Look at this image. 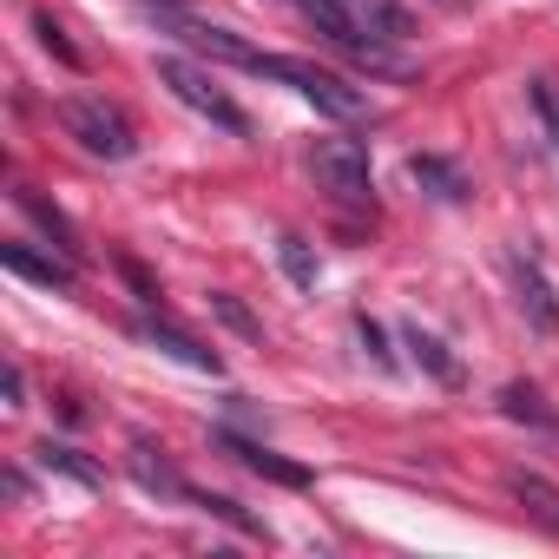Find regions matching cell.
Segmentation results:
<instances>
[{"instance_id":"6da1fadb","label":"cell","mask_w":559,"mask_h":559,"mask_svg":"<svg viewBox=\"0 0 559 559\" xmlns=\"http://www.w3.org/2000/svg\"><path fill=\"white\" fill-rule=\"evenodd\" d=\"M250 73L284 80L290 93H304V99H310L317 112H330V119H362V112H369V99H362L349 80H336V73H323L317 60H297V53H257Z\"/></svg>"},{"instance_id":"7a4b0ae2","label":"cell","mask_w":559,"mask_h":559,"mask_svg":"<svg viewBox=\"0 0 559 559\" xmlns=\"http://www.w3.org/2000/svg\"><path fill=\"white\" fill-rule=\"evenodd\" d=\"M158 86H171V99H185L191 112H204L217 132H237V139L250 132L243 106H237V99H230V93H224L204 67H191V60H171V53H165V60H158Z\"/></svg>"},{"instance_id":"3957f363","label":"cell","mask_w":559,"mask_h":559,"mask_svg":"<svg viewBox=\"0 0 559 559\" xmlns=\"http://www.w3.org/2000/svg\"><path fill=\"white\" fill-rule=\"evenodd\" d=\"M60 126H67L93 158H112V165L132 158V145H139L132 126H126V112H112L106 99H60Z\"/></svg>"},{"instance_id":"277c9868","label":"cell","mask_w":559,"mask_h":559,"mask_svg":"<svg viewBox=\"0 0 559 559\" xmlns=\"http://www.w3.org/2000/svg\"><path fill=\"white\" fill-rule=\"evenodd\" d=\"M310 171H317V185H323L336 204H369V198H376L369 152H362L356 139H317V152H310Z\"/></svg>"},{"instance_id":"5b68a950","label":"cell","mask_w":559,"mask_h":559,"mask_svg":"<svg viewBox=\"0 0 559 559\" xmlns=\"http://www.w3.org/2000/svg\"><path fill=\"white\" fill-rule=\"evenodd\" d=\"M507 270H513V304H520V317L539 330V336H559V297H552V284H546V270L533 263V257H507Z\"/></svg>"},{"instance_id":"8992f818","label":"cell","mask_w":559,"mask_h":559,"mask_svg":"<svg viewBox=\"0 0 559 559\" xmlns=\"http://www.w3.org/2000/svg\"><path fill=\"white\" fill-rule=\"evenodd\" d=\"M158 27H165V34H178L185 47L211 53V60H230V67H250V60H257V53H250L243 40H230L224 27H204V21H191V14H178V8H158Z\"/></svg>"},{"instance_id":"52a82bcc","label":"cell","mask_w":559,"mask_h":559,"mask_svg":"<svg viewBox=\"0 0 559 559\" xmlns=\"http://www.w3.org/2000/svg\"><path fill=\"white\" fill-rule=\"evenodd\" d=\"M211 441H217L224 454H237L250 474L276 480V487H310V467H297V461H284V454H270L263 441H243V435H230V428H211Z\"/></svg>"},{"instance_id":"ba28073f","label":"cell","mask_w":559,"mask_h":559,"mask_svg":"<svg viewBox=\"0 0 559 559\" xmlns=\"http://www.w3.org/2000/svg\"><path fill=\"white\" fill-rule=\"evenodd\" d=\"M0 263H8L14 276H27V284H47V290H73V263H53V257H40L34 243H0Z\"/></svg>"},{"instance_id":"9c48e42d","label":"cell","mask_w":559,"mask_h":559,"mask_svg":"<svg viewBox=\"0 0 559 559\" xmlns=\"http://www.w3.org/2000/svg\"><path fill=\"white\" fill-rule=\"evenodd\" d=\"M145 343L152 349H165L171 362H185V369H204V376H217L224 369V356L217 349H204L198 336H185V330H171V323H145Z\"/></svg>"},{"instance_id":"30bf717a","label":"cell","mask_w":559,"mask_h":559,"mask_svg":"<svg viewBox=\"0 0 559 559\" xmlns=\"http://www.w3.org/2000/svg\"><path fill=\"white\" fill-rule=\"evenodd\" d=\"M408 178H415L428 198H441V204H461V198H467L461 165H448V158H435V152H415V158H408Z\"/></svg>"},{"instance_id":"8fae6325","label":"cell","mask_w":559,"mask_h":559,"mask_svg":"<svg viewBox=\"0 0 559 559\" xmlns=\"http://www.w3.org/2000/svg\"><path fill=\"white\" fill-rule=\"evenodd\" d=\"M402 343L415 349V362H421V369H428L441 389H461V362L448 356V343H441V336H428L421 323H408V330H402Z\"/></svg>"},{"instance_id":"7c38bea8","label":"cell","mask_w":559,"mask_h":559,"mask_svg":"<svg viewBox=\"0 0 559 559\" xmlns=\"http://www.w3.org/2000/svg\"><path fill=\"white\" fill-rule=\"evenodd\" d=\"M34 461H40L47 474H67V480H80V487H99V480H106V474H99V467H93L80 448H60V441H40V448H34Z\"/></svg>"},{"instance_id":"4fadbf2b","label":"cell","mask_w":559,"mask_h":559,"mask_svg":"<svg viewBox=\"0 0 559 559\" xmlns=\"http://www.w3.org/2000/svg\"><path fill=\"white\" fill-rule=\"evenodd\" d=\"M276 263H284V276H290L297 290H317V276H323V270H317V250H310L297 230H284V237H276Z\"/></svg>"},{"instance_id":"5bb4252c","label":"cell","mask_w":559,"mask_h":559,"mask_svg":"<svg viewBox=\"0 0 559 559\" xmlns=\"http://www.w3.org/2000/svg\"><path fill=\"white\" fill-rule=\"evenodd\" d=\"M526 106H533L539 132H546L552 152H559V80H552V73H533V80H526Z\"/></svg>"},{"instance_id":"9a60e30c","label":"cell","mask_w":559,"mask_h":559,"mask_svg":"<svg viewBox=\"0 0 559 559\" xmlns=\"http://www.w3.org/2000/svg\"><path fill=\"white\" fill-rule=\"evenodd\" d=\"M21 211H27V217H34V224H40V230H47V237H53V243L67 250V257L80 250V243H73V224H67V217H60V211H53V204H47L40 191H21Z\"/></svg>"},{"instance_id":"2e32d148","label":"cell","mask_w":559,"mask_h":559,"mask_svg":"<svg viewBox=\"0 0 559 559\" xmlns=\"http://www.w3.org/2000/svg\"><path fill=\"white\" fill-rule=\"evenodd\" d=\"M500 408L513 415V421H533V428H552V408L539 402V389H526V382H507L500 389Z\"/></svg>"},{"instance_id":"e0dca14e","label":"cell","mask_w":559,"mask_h":559,"mask_svg":"<svg viewBox=\"0 0 559 559\" xmlns=\"http://www.w3.org/2000/svg\"><path fill=\"white\" fill-rule=\"evenodd\" d=\"M132 474H139V487H152V493H191L165 461H152V448H132Z\"/></svg>"},{"instance_id":"ac0fdd59","label":"cell","mask_w":559,"mask_h":559,"mask_svg":"<svg viewBox=\"0 0 559 559\" xmlns=\"http://www.w3.org/2000/svg\"><path fill=\"white\" fill-rule=\"evenodd\" d=\"M191 500H198L204 513H217V520H230L237 533H250V539H263V526H257V520H250V513H243L237 500H224V493H191Z\"/></svg>"},{"instance_id":"d6986e66","label":"cell","mask_w":559,"mask_h":559,"mask_svg":"<svg viewBox=\"0 0 559 559\" xmlns=\"http://www.w3.org/2000/svg\"><path fill=\"white\" fill-rule=\"evenodd\" d=\"M513 493H520V500H533V513H539L546 526H559V493H552L546 480H533V474H520V480H513Z\"/></svg>"},{"instance_id":"ffe728a7","label":"cell","mask_w":559,"mask_h":559,"mask_svg":"<svg viewBox=\"0 0 559 559\" xmlns=\"http://www.w3.org/2000/svg\"><path fill=\"white\" fill-rule=\"evenodd\" d=\"M211 310H217V317H224V323H230L237 336H250V343L263 336V330H257V317H250V310H243V304H237L230 290H211Z\"/></svg>"},{"instance_id":"44dd1931","label":"cell","mask_w":559,"mask_h":559,"mask_svg":"<svg viewBox=\"0 0 559 559\" xmlns=\"http://www.w3.org/2000/svg\"><path fill=\"white\" fill-rule=\"evenodd\" d=\"M34 34H40V47L53 53V60H67V67H80V53H73V40L53 27V14H34Z\"/></svg>"},{"instance_id":"7402d4cb","label":"cell","mask_w":559,"mask_h":559,"mask_svg":"<svg viewBox=\"0 0 559 559\" xmlns=\"http://www.w3.org/2000/svg\"><path fill=\"white\" fill-rule=\"evenodd\" d=\"M356 336H362V349L376 356V369H395V349H389V336H382V323H369V317H356Z\"/></svg>"},{"instance_id":"603a6c76","label":"cell","mask_w":559,"mask_h":559,"mask_svg":"<svg viewBox=\"0 0 559 559\" xmlns=\"http://www.w3.org/2000/svg\"><path fill=\"white\" fill-rule=\"evenodd\" d=\"M0 395H8V408H27V376L8 369V376H0Z\"/></svg>"}]
</instances>
